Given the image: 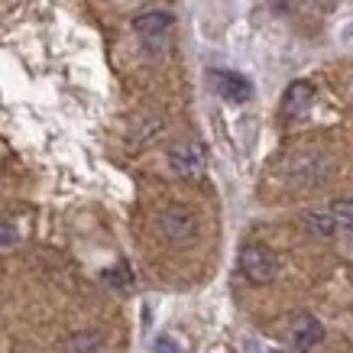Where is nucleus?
<instances>
[{
    "mask_svg": "<svg viewBox=\"0 0 353 353\" xmlns=\"http://www.w3.org/2000/svg\"><path fill=\"white\" fill-rule=\"evenodd\" d=\"M240 272H243L250 282H256V285H266L272 279L279 276V256L263 243H250L243 246V253H240Z\"/></svg>",
    "mask_w": 353,
    "mask_h": 353,
    "instance_id": "nucleus-1",
    "label": "nucleus"
},
{
    "mask_svg": "<svg viewBox=\"0 0 353 353\" xmlns=\"http://www.w3.org/2000/svg\"><path fill=\"white\" fill-rule=\"evenodd\" d=\"M169 162L175 175H182V179H201L204 175V150L201 143H194V139H182V143H175L169 150Z\"/></svg>",
    "mask_w": 353,
    "mask_h": 353,
    "instance_id": "nucleus-3",
    "label": "nucleus"
},
{
    "mask_svg": "<svg viewBox=\"0 0 353 353\" xmlns=\"http://www.w3.org/2000/svg\"><path fill=\"white\" fill-rule=\"evenodd\" d=\"M243 353H256V343H253V341H246V350Z\"/></svg>",
    "mask_w": 353,
    "mask_h": 353,
    "instance_id": "nucleus-16",
    "label": "nucleus"
},
{
    "mask_svg": "<svg viewBox=\"0 0 353 353\" xmlns=\"http://www.w3.org/2000/svg\"><path fill=\"white\" fill-rule=\"evenodd\" d=\"M327 175V159L318 152H299L285 162V179L292 185H318Z\"/></svg>",
    "mask_w": 353,
    "mask_h": 353,
    "instance_id": "nucleus-2",
    "label": "nucleus"
},
{
    "mask_svg": "<svg viewBox=\"0 0 353 353\" xmlns=\"http://www.w3.org/2000/svg\"><path fill=\"white\" fill-rule=\"evenodd\" d=\"M305 227L318 236H334L337 234V227H341V221H337L334 211H311V214L305 217Z\"/></svg>",
    "mask_w": 353,
    "mask_h": 353,
    "instance_id": "nucleus-9",
    "label": "nucleus"
},
{
    "mask_svg": "<svg viewBox=\"0 0 353 353\" xmlns=\"http://www.w3.org/2000/svg\"><path fill=\"white\" fill-rule=\"evenodd\" d=\"M152 347H156V353H185V347H182V343L175 341V337H169V334H159Z\"/></svg>",
    "mask_w": 353,
    "mask_h": 353,
    "instance_id": "nucleus-11",
    "label": "nucleus"
},
{
    "mask_svg": "<svg viewBox=\"0 0 353 353\" xmlns=\"http://www.w3.org/2000/svg\"><path fill=\"white\" fill-rule=\"evenodd\" d=\"M104 350H108V347H104V337L94 331H81L68 341V353H104Z\"/></svg>",
    "mask_w": 353,
    "mask_h": 353,
    "instance_id": "nucleus-10",
    "label": "nucleus"
},
{
    "mask_svg": "<svg viewBox=\"0 0 353 353\" xmlns=\"http://www.w3.org/2000/svg\"><path fill=\"white\" fill-rule=\"evenodd\" d=\"M311 101H314V88L308 81H292L285 88V97H282V114L285 117H305Z\"/></svg>",
    "mask_w": 353,
    "mask_h": 353,
    "instance_id": "nucleus-7",
    "label": "nucleus"
},
{
    "mask_svg": "<svg viewBox=\"0 0 353 353\" xmlns=\"http://www.w3.org/2000/svg\"><path fill=\"white\" fill-rule=\"evenodd\" d=\"M314 10H321V13H331L334 7H337V0H308Z\"/></svg>",
    "mask_w": 353,
    "mask_h": 353,
    "instance_id": "nucleus-15",
    "label": "nucleus"
},
{
    "mask_svg": "<svg viewBox=\"0 0 353 353\" xmlns=\"http://www.w3.org/2000/svg\"><path fill=\"white\" fill-rule=\"evenodd\" d=\"M133 30H137L146 43H156V39H162V36L172 30V13H165V10L139 13L137 20H133Z\"/></svg>",
    "mask_w": 353,
    "mask_h": 353,
    "instance_id": "nucleus-8",
    "label": "nucleus"
},
{
    "mask_svg": "<svg viewBox=\"0 0 353 353\" xmlns=\"http://www.w3.org/2000/svg\"><path fill=\"white\" fill-rule=\"evenodd\" d=\"M159 234L172 243H185V240H192L198 234V224H194V214L188 208H165L159 214Z\"/></svg>",
    "mask_w": 353,
    "mask_h": 353,
    "instance_id": "nucleus-4",
    "label": "nucleus"
},
{
    "mask_svg": "<svg viewBox=\"0 0 353 353\" xmlns=\"http://www.w3.org/2000/svg\"><path fill=\"white\" fill-rule=\"evenodd\" d=\"M331 211L337 214V221H341L343 227H353V201H334Z\"/></svg>",
    "mask_w": 353,
    "mask_h": 353,
    "instance_id": "nucleus-12",
    "label": "nucleus"
},
{
    "mask_svg": "<svg viewBox=\"0 0 353 353\" xmlns=\"http://www.w3.org/2000/svg\"><path fill=\"white\" fill-rule=\"evenodd\" d=\"M104 282L117 285V289L130 285V272H127V266H117V269H110V272H104Z\"/></svg>",
    "mask_w": 353,
    "mask_h": 353,
    "instance_id": "nucleus-13",
    "label": "nucleus"
},
{
    "mask_svg": "<svg viewBox=\"0 0 353 353\" xmlns=\"http://www.w3.org/2000/svg\"><path fill=\"white\" fill-rule=\"evenodd\" d=\"M289 341L299 347V350H314L318 343L324 341V327L321 321L308 314V311H295L289 318Z\"/></svg>",
    "mask_w": 353,
    "mask_h": 353,
    "instance_id": "nucleus-5",
    "label": "nucleus"
},
{
    "mask_svg": "<svg viewBox=\"0 0 353 353\" xmlns=\"http://www.w3.org/2000/svg\"><path fill=\"white\" fill-rule=\"evenodd\" d=\"M208 78H211L214 91L224 97V101L243 104V101H250V97H253V85H250L243 75H236V72H224V68H214V72H211Z\"/></svg>",
    "mask_w": 353,
    "mask_h": 353,
    "instance_id": "nucleus-6",
    "label": "nucleus"
},
{
    "mask_svg": "<svg viewBox=\"0 0 353 353\" xmlns=\"http://www.w3.org/2000/svg\"><path fill=\"white\" fill-rule=\"evenodd\" d=\"M13 243H17V227L0 221V246H13Z\"/></svg>",
    "mask_w": 353,
    "mask_h": 353,
    "instance_id": "nucleus-14",
    "label": "nucleus"
}]
</instances>
